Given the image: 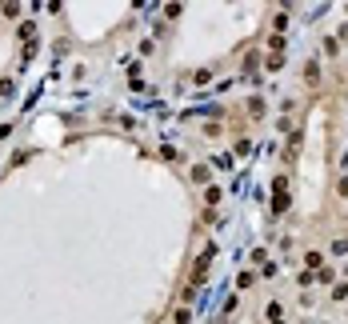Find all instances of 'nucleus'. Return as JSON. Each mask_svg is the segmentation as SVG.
<instances>
[{"mask_svg": "<svg viewBox=\"0 0 348 324\" xmlns=\"http://www.w3.org/2000/svg\"><path fill=\"white\" fill-rule=\"evenodd\" d=\"M304 264H308V268H316V272H320V264H324V256H320V252H316V248H312V252L304 256Z\"/></svg>", "mask_w": 348, "mask_h": 324, "instance_id": "20e7f679", "label": "nucleus"}, {"mask_svg": "<svg viewBox=\"0 0 348 324\" xmlns=\"http://www.w3.org/2000/svg\"><path fill=\"white\" fill-rule=\"evenodd\" d=\"M304 80H308V84H320V64H316V60L304 64Z\"/></svg>", "mask_w": 348, "mask_h": 324, "instance_id": "7ed1b4c3", "label": "nucleus"}, {"mask_svg": "<svg viewBox=\"0 0 348 324\" xmlns=\"http://www.w3.org/2000/svg\"><path fill=\"white\" fill-rule=\"evenodd\" d=\"M204 200H208V204H220V188H216V184H208V192H204Z\"/></svg>", "mask_w": 348, "mask_h": 324, "instance_id": "39448f33", "label": "nucleus"}, {"mask_svg": "<svg viewBox=\"0 0 348 324\" xmlns=\"http://www.w3.org/2000/svg\"><path fill=\"white\" fill-rule=\"evenodd\" d=\"M248 112H252V116H264V100H260V96H256V100L248 104Z\"/></svg>", "mask_w": 348, "mask_h": 324, "instance_id": "423d86ee", "label": "nucleus"}, {"mask_svg": "<svg viewBox=\"0 0 348 324\" xmlns=\"http://www.w3.org/2000/svg\"><path fill=\"white\" fill-rule=\"evenodd\" d=\"M336 192H340V196H348V176H344V180L336 184Z\"/></svg>", "mask_w": 348, "mask_h": 324, "instance_id": "0eeeda50", "label": "nucleus"}, {"mask_svg": "<svg viewBox=\"0 0 348 324\" xmlns=\"http://www.w3.org/2000/svg\"><path fill=\"white\" fill-rule=\"evenodd\" d=\"M192 180H196V184H208V180H212V168H208V164H196V168H192Z\"/></svg>", "mask_w": 348, "mask_h": 324, "instance_id": "f03ea898", "label": "nucleus"}, {"mask_svg": "<svg viewBox=\"0 0 348 324\" xmlns=\"http://www.w3.org/2000/svg\"><path fill=\"white\" fill-rule=\"evenodd\" d=\"M288 200H292V196H288V180H284V176H276V180H272V212H276V216L288 212Z\"/></svg>", "mask_w": 348, "mask_h": 324, "instance_id": "f257e3e1", "label": "nucleus"}]
</instances>
